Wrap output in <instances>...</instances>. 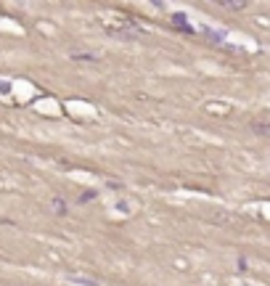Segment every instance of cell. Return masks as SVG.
Here are the masks:
<instances>
[{
    "mask_svg": "<svg viewBox=\"0 0 270 286\" xmlns=\"http://www.w3.org/2000/svg\"><path fill=\"white\" fill-rule=\"evenodd\" d=\"M106 32L119 37V40H133V37L146 35V29H143L140 24H135V19H130V16H114V19H109Z\"/></svg>",
    "mask_w": 270,
    "mask_h": 286,
    "instance_id": "cell-1",
    "label": "cell"
},
{
    "mask_svg": "<svg viewBox=\"0 0 270 286\" xmlns=\"http://www.w3.org/2000/svg\"><path fill=\"white\" fill-rule=\"evenodd\" d=\"M72 283H82V286H101L98 278H85V276H69Z\"/></svg>",
    "mask_w": 270,
    "mask_h": 286,
    "instance_id": "cell-2",
    "label": "cell"
},
{
    "mask_svg": "<svg viewBox=\"0 0 270 286\" xmlns=\"http://www.w3.org/2000/svg\"><path fill=\"white\" fill-rule=\"evenodd\" d=\"M172 22H175V27H180V29H185V32H194V27L185 22V16H183V13H175V16H172Z\"/></svg>",
    "mask_w": 270,
    "mask_h": 286,
    "instance_id": "cell-3",
    "label": "cell"
},
{
    "mask_svg": "<svg viewBox=\"0 0 270 286\" xmlns=\"http://www.w3.org/2000/svg\"><path fill=\"white\" fill-rule=\"evenodd\" d=\"M252 130L260 133V135H265V138H270V122H254Z\"/></svg>",
    "mask_w": 270,
    "mask_h": 286,
    "instance_id": "cell-4",
    "label": "cell"
},
{
    "mask_svg": "<svg viewBox=\"0 0 270 286\" xmlns=\"http://www.w3.org/2000/svg\"><path fill=\"white\" fill-rule=\"evenodd\" d=\"M220 6L228 8V11H244V8H249V3H228V0H220Z\"/></svg>",
    "mask_w": 270,
    "mask_h": 286,
    "instance_id": "cell-5",
    "label": "cell"
},
{
    "mask_svg": "<svg viewBox=\"0 0 270 286\" xmlns=\"http://www.w3.org/2000/svg\"><path fill=\"white\" fill-rule=\"evenodd\" d=\"M53 212L56 215H67V201H64V199H53Z\"/></svg>",
    "mask_w": 270,
    "mask_h": 286,
    "instance_id": "cell-6",
    "label": "cell"
}]
</instances>
